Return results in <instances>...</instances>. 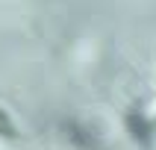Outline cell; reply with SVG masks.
I'll return each instance as SVG.
<instances>
[{
  "instance_id": "6da1fadb",
  "label": "cell",
  "mask_w": 156,
  "mask_h": 150,
  "mask_svg": "<svg viewBox=\"0 0 156 150\" xmlns=\"http://www.w3.org/2000/svg\"><path fill=\"white\" fill-rule=\"evenodd\" d=\"M62 127V135L74 144V147H80V150H97L100 147V141L94 138V132L88 130L86 124H80V121H71V118H65V121L59 124Z\"/></svg>"
},
{
  "instance_id": "7a4b0ae2",
  "label": "cell",
  "mask_w": 156,
  "mask_h": 150,
  "mask_svg": "<svg viewBox=\"0 0 156 150\" xmlns=\"http://www.w3.org/2000/svg\"><path fill=\"white\" fill-rule=\"evenodd\" d=\"M124 124H127V132L139 141L141 147H150V141H153V127H150V121L139 112V109H130V112L124 115Z\"/></svg>"
},
{
  "instance_id": "3957f363",
  "label": "cell",
  "mask_w": 156,
  "mask_h": 150,
  "mask_svg": "<svg viewBox=\"0 0 156 150\" xmlns=\"http://www.w3.org/2000/svg\"><path fill=\"white\" fill-rule=\"evenodd\" d=\"M0 135H6V138H15V124H12V118H9L6 109H0Z\"/></svg>"
}]
</instances>
